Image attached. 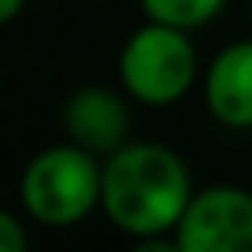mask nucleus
I'll list each match as a JSON object with an SVG mask.
<instances>
[{
  "label": "nucleus",
  "mask_w": 252,
  "mask_h": 252,
  "mask_svg": "<svg viewBox=\"0 0 252 252\" xmlns=\"http://www.w3.org/2000/svg\"><path fill=\"white\" fill-rule=\"evenodd\" d=\"M100 200L119 230L152 237L178 226L189 204V174L163 145L115 149L100 178Z\"/></svg>",
  "instance_id": "obj_1"
},
{
  "label": "nucleus",
  "mask_w": 252,
  "mask_h": 252,
  "mask_svg": "<svg viewBox=\"0 0 252 252\" xmlns=\"http://www.w3.org/2000/svg\"><path fill=\"white\" fill-rule=\"evenodd\" d=\"M100 178L93 152L82 145L48 149L26 167L23 200L26 212L45 226H71L86 219L100 200Z\"/></svg>",
  "instance_id": "obj_2"
},
{
  "label": "nucleus",
  "mask_w": 252,
  "mask_h": 252,
  "mask_svg": "<svg viewBox=\"0 0 252 252\" xmlns=\"http://www.w3.org/2000/svg\"><path fill=\"white\" fill-rule=\"evenodd\" d=\"M197 60L186 41V30L156 23L137 30L119 56V74L141 104H174L193 82Z\"/></svg>",
  "instance_id": "obj_3"
},
{
  "label": "nucleus",
  "mask_w": 252,
  "mask_h": 252,
  "mask_svg": "<svg viewBox=\"0 0 252 252\" xmlns=\"http://www.w3.org/2000/svg\"><path fill=\"white\" fill-rule=\"evenodd\" d=\"M174 234L186 252H252V193L215 186L189 197Z\"/></svg>",
  "instance_id": "obj_4"
},
{
  "label": "nucleus",
  "mask_w": 252,
  "mask_h": 252,
  "mask_svg": "<svg viewBox=\"0 0 252 252\" xmlns=\"http://www.w3.org/2000/svg\"><path fill=\"white\" fill-rule=\"evenodd\" d=\"M208 108L226 126H252V41L230 45L208 71Z\"/></svg>",
  "instance_id": "obj_5"
},
{
  "label": "nucleus",
  "mask_w": 252,
  "mask_h": 252,
  "mask_svg": "<svg viewBox=\"0 0 252 252\" xmlns=\"http://www.w3.org/2000/svg\"><path fill=\"white\" fill-rule=\"evenodd\" d=\"M126 115L123 100L108 89H82L67 104V130L71 137L89 152H115L126 134Z\"/></svg>",
  "instance_id": "obj_6"
},
{
  "label": "nucleus",
  "mask_w": 252,
  "mask_h": 252,
  "mask_svg": "<svg viewBox=\"0 0 252 252\" xmlns=\"http://www.w3.org/2000/svg\"><path fill=\"white\" fill-rule=\"evenodd\" d=\"M222 4L226 0H141V8L156 23H171V26H182V30L204 26L212 15H219Z\"/></svg>",
  "instance_id": "obj_7"
},
{
  "label": "nucleus",
  "mask_w": 252,
  "mask_h": 252,
  "mask_svg": "<svg viewBox=\"0 0 252 252\" xmlns=\"http://www.w3.org/2000/svg\"><path fill=\"white\" fill-rule=\"evenodd\" d=\"M26 249V234L8 212H0V252H23Z\"/></svg>",
  "instance_id": "obj_8"
},
{
  "label": "nucleus",
  "mask_w": 252,
  "mask_h": 252,
  "mask_svg": "<svg viewBox=\"0 0 252 252\" xmlns=\"http://www.w3.org/2000/svg\"><path fill=\"white\" fill-rule=\"evenodd\" d=\"M19 8H23V0H0V26L11 23L19 15Z\"/></svg>",
  "instance_id": "obj_9"
}]
</instances>
